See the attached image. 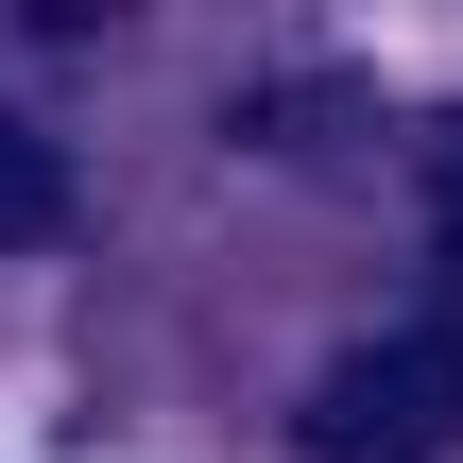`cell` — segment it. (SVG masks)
<instances>
[{
  "label": "cell",
  "mask_w": 463,
  "mask_h": 463,
  "mask_svg": "<svg viewBox=\"0 0 463 463\" xmlns=\"http://www.w3.org/2000/svg\"><path fill=\"white\" fill-rule=\"evenodd\" d=\"M447 447H463V326L344 344L309 378V463H447Z\"/></svg>",
  "instance_id": "1"
},
{
  "label": "cell",
  "mask_w": 463,
  "mask_h": 463,
  "mask_svg": "<svg viewBox=\"0 0 463 463\" xmlns=\"http://www.w3.org/2000/svg\"><path fill=\"white\" fill-rule=\"evenodd\" d=\"M34 241H69V155L34 120H0V258H34Z\"/></svg>",
  "instance_id": "2"
},
{
  "label": "cell",
  "mask_w": 463,
  "mask_h": 463,
  "mask_svg": "<svg viewBox=\"0 0 463 463\" xmlns=\"http://www.w3.org/2000/svg\"><path fill=\"white\" fill-rule=\"evenodd\" d=\"M430 223H447V258H463V120L430 137Z\"/></svg>",
  "instance_id": "3"
}]
</instances>
